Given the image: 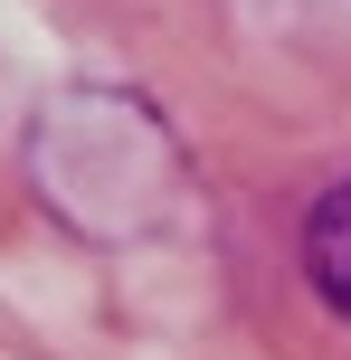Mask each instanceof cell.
Instances as JSON below:
<instances>
[{"label": "cell", "mask_w": 351, "mask_h": 360, "mask_svg": "<svg viewBox=\"0 0 351 360\" xmlns=\"http://www.w3.org/2000/svg\"><path fill=\"white\" fill-rule=\"evenodd\" d=\"M304 275H314L323 313L351 323V180H333L314 199V218H304Z\"/></svg>", "instance_id": "6da1fadb"}]
</instances>
